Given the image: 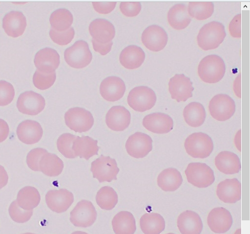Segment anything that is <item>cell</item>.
Segmentation results:
<instances>
[{"mask_svg":"<svg viewBox=\"0 0 250 234\" xmlns=\"http://www.w3.org/2000/svg\"><path fill=\"white\" fill-rule=\"evenodd\" d=\"M97 212L93 203L87 200L79 202L70 213V221L76 227L86 228L96 221Z\"/></svg>","mask_w":250,"mask_h":234,"instance_id":"obj_10","label":"cell"},{"mask_svg":"<svg viewBox=\"0 0 250 234\" xmlns=\"http://www.w3.org/2000/svg\"><path fill=\"white\" fill-rule=\"evenodd\" d=\"M72 234H88V233L83 231H76L73 232Z\"/></svg>","mask_w":250,"mask_h":234,"instance_id":"obj_52","label":"cell"},{"mask_svg":"<svg viewBox=\"0 0 250 234\" xmlns=\"http://www.w3.org/2000/svg\"><path fill=\"white\" fill-rule=\"evenodd\" d=\"M17 132L20 141L27 144L39 142L43 135L42 126L33 120H26L21 123Z\"/></svg>","mask_w":250,"mask_h":234,"instance_id":"obj_23","label":"cell"},{"mask_svg":"<svg viewBox=\"0 0 250 234\" xmlns=\"http://www.w3.org/2000/svg\"><path fill=\"white\" fill-rule=\"evenodd\" d=\"M183 182L180 172L176 169L169 168L164 170L158 176L159 187L166 192H173L177 190Z\"/></svg>","mask_w":250,"mask_h":234,"instance_id":"obj_30","label":"cell"},{"mask_svg":"<svg viewBox=\"0 0 250 234\" xmlns=\"http://www.w3.org/2000/svg\"><path fill=\"white\" fill-rule=\"evenodd\" d=\"M185 174L188 182L198 188H207L215 180L213 170L203 163H189L185 170Z\"/></svg>","mask_w":250,"mask_h":234,"instance_id":"obj_6","label":"cell"},{"mask_svg":"<svg viewBox=\"0 0 250 234\" xmlns=\"http://www.w3.org/2000/svg\"><path fill=\"white\" fill-rule=\"evenodd\" d=\"M143 126L156 134H167L173 129V121L167 114L154 113L146 116L143 121Z\"/></svg>","mask_w":250,"mask_h":234,"instance_id":"obj_19","label":"cell"},{"mask_svg":"<svg viewBox=\"0 0 250 234\" xmlns=\"http://www.w3.org/2000/svg\"><path fill=\"white\" fill-rule=\"evenodd\" d=\"M48 151L43 148H37L31 150L27 155V163L29 167L35 171H40V162L43 155Z\"/></svg>","mask_w":250,"mask_h":234,"instance_id":"obj_44","label":"cell"},{"mask_svg":"<svg viewBox=\"0 0 250 234\" xmlns=\"http://www.w3.org/2000/svg\"><path fill=\"white\" fill-rule=\"evenodd\" d=\"M146 55L143 50L137 46H129L125 48L120 55L121 65L128 70L140 68L145 61Z\"/></svg>","mask_w":250,"mask_h":234,"instance_id":"obj_27","label":"cell"},{"mask_svg":"<svg viewBox=\"0 0 250 234\" xmlns=\"http://www.w3.org/2000/svg\"><path fill=\"white\" fill-rule=\"evenodd\" d=\"M98 205L105 210H111L118 202V196L115 190L110 186H104L100 189L96 195Z\"/></svg>","mask_w":250,"mask_h":234,"instance_id":"obj_38","label":"cell"},{"mask_svg":"<svg viewBox=\"0 0 250 234\" xmlns=\"http://www.w3.org/2000/svg\"><path fill=\"white\" fill-rule=\"evenodd\" d=\"M241 74H239V75H238V76L236 77V79L234 81V82L233 83V90L235 94L236 95L239 97V98H241Z\"/></svg>","mask_w":250,"mask_h":234,"instance_id":"obj_51","label":"cell"},{"mask_svg":"<svg viewBox=\"0 0 250 234\" xmlns=\"http://www.w3.org/2000/svg\"><path fill=\"white\" fill-rule=\"evenodd\" d=\"M64 58L69 66L81 69L90 64L93 56L87 42L80 40L65 51Z\"/></svg>","mask_w":250,"mask_h":234,"instance_id":"obj_5","label":"cell"},{"mask_svg":"<svg viewBox=\"0 0 250 234\" xmlns=\"http://www.w3.org/2000/svg\"><path fill=\"white\" fill-rule=\"evenodd\" d=\"M168 86L171 98L178 103L186 102L192 97V83L184 74H176L170 79Z\"/></svg>","mask_w":250,"mask_h":234,"instance_id":"obj_13","label":"cell"},{"mask_svg":"<svg viewBox=\"0 0 250 234\" xmlns=\"http://www.w3.org/2000/svg\"><path fill=\"white\" fill-rule=\"evenodd\" d=\"M92 42L95 51L99 53L103 56L106 55L110 52L113 45V43L111 42L106 44H102L97 42L93 39Z\"/></svg>","mask_w":250,"mask_h":234,"instance_id":"obj_48","label":"cell"},{"mask_svg":"<svg viewBox=\"0 0 250 234\" xmlns=\"http://www.w3.org/2000/svg\"><path fill=\"white\" fill-rule=\"evenodd\" d=\"M208 224L210 230L216 234H223L231 228L232 218L230 213L223 207L213 209L207 218Z\"/></svg>","mask_w":250,"mask_h":234,"instance_id":"obj_16","label":"cell"},{"mask_svg":"<svg viewBox=\"0 0 250 234\" xmlns=\"http://www.w3.org/2000/svg\"><path fill=\"white\" fill-rule=\"evenodd\" d=\"M229 30L230 36L235 38L241 37V15H237L230 22Z\"/></svg>","mask_w":250,"mask_h":234,"instance_id":"obj_46","label":"cell"},{"mask_svg":"<svg viewBox=\"0 0 250 234\" xmlns=\"http://www.w3.org/2000/svg\"><path fill=\"white\" fill-rule=\"evenodd\" d=\"M216 194L225 203H235L241 198V184L237 179H226L217 185Z\"/></svg>","mask_w":250,"mask_h":234,"instance_id":"obj_22","label":"cell"},{"mask_svg":"<svg viewBox=\"0 0 250 234\" xmlns=\"http://www.w3.org/2000/svg\"><path fill=\"white\" fill-rule=\"evenodd\" d=\"M167 20L170 26L175 30H182L187 28L191 21L188 8L185 5L176 4L167 14Z\"/></svg>","mask_w":250,"mask_h":234,"instance_id":"obj_29","label":"cell"},{"mask_svg":"<svg viewBox=\"0 0 250 234\" xmlns=\"http://www.w3.org/2000/svg\"><path fill=\"white\" fill-rule=\"evenodd\" d=\"M15 96L14 86L5 81H0V106L10 104Z\"/></svg>","mask_w":250,"mask_h":234,"instance_id":"obj_43","label":"cell"},{"mask_svg":"<svg viewBox=\"0 0 250 234\" xmlns=\"http://www.w3.org/2000/svg\"><path fill=\"white\" fill-rule=\"evenodd\" d=\"M91 170L93 177L100 182H110L117 180L120 169L115 159L102 155L92 162Z\"/></svg>","mask_w":250,"mask_h":234,"instance_id":"obj_8","label":"cell"},{"mask_svg":"<svg viewBox=\"0 0 250 234\" xmlns=\"http://www.w3.org/2000/svg\"><path fill=\"white\" fill-rule=\"evenodd\" d=\"M35 65L38 70L46 74L55 72L60 64V56L58 52L51 48H45L36 55Z\"/></svg>","mask_w":250,"mask_h":234,"instance_id":"obj_18","label":"cell"},{"mask_svg":"<svg viewBox=\"0 0 250 234\" xmlns=\"http://www.w3.org/2000/svg\"><path fill=\"white\" fill-rule=\"evenodd\" d=\"M121 13L125 17L133 18L137 17L142 10L140 2H122L120 7Z\"/></svg>","mask_w":250,"mask_h":234,"instance_id":"obj_45","label":"cell"},{"mask_svg":"<svg viewBox=\"0 0 250 234\" xmlns=\"http://www.w3.org/2000/svg\"><path fill=\"white\" fill-rule=\"evenodd\" d=\"M56 73L46 74L37 70L33 77V83L39 90H45L53 86L56 80Z\"/></svg>","mask_w":250,"mask_h":234,"instance_id":"obj_40","label":"cell"},{"mask_svg":"<svg viewBox=\"0 0 250 234\" xmlns=\"http://www.w3.org/2000/svg\"><path fill=\"white\" fill-rule=\"evenodd\" d=\"M66 126L76 132L83 133L89 131L94 124L92 113L83 108H74L68 110L64 116Z\"/></svg>","mask_w":250,"mask_h":234,"instance_id":"obj_7","label":"cell"},{"mask_svg":"<svg viewBox=\"0 0 250 234\" xmlns=\"http://www.w3.org/2000/svg\"><path fill=\"white\" fill-rule=\"evenodd\" d=\"M106 124L113 131H123L130 125V112L122 106H114L111 108L106 115Z\"/></svg>","mask_w":250,"mask_h":234,"instance_id":"obj_21","label":"cell"},{"mask_svg":"<svg viewBox=\"0 0 250 234\" xmlns=\"http://www.w3.org/2000/svg\"><path fill=\"white\" fill-rule=\"evenodd\" d=\"M9 132L10 128L7 122L0 119V143L7 139Z\"/></svg>","mask_w":250,"mask_h":234,"instance_id":"obj_49","label":"cell"},{"mask_svg":"<svg viewBox=\"0 0 250 234\" xmlns=\"http://www.w3.org/2000/svg\"><path fill=\"white\" fill-rule=\"evenodd\" d=\"M100 93L107 101L114 102L122 99L125 92L126 87L124 81L116 76L109 77L102 82Z\"/></svg>","mask_w":250,"mask_h":234,"instance_id":"obj_17","label":"cell"},{"mask_svg":"<svg viewBox=\"0 0 250 234\" xmlns=\"http://www.w3.org/2000/svg\"><path fill=\"white\" fill-rule=\"evenodd\" d=\"M184 146L187 153L194 158L205 159L208 157L213 149L211 138L202 133H194L185 140Z\"/></svg>","mask_w":250,"mask_h":234,"instance_id":"obj_3","label":"cell"},{"mask_svg":"<svg viewBox=\"0 0 250 234\" xmlns=\"http://www.w3.org/2000/svg\"><path fill=\"white\" fill-rule=\"evenodd\" d=\"M157 101L155 92L147 87L140 86L132 89L127 97V103L136 111L144 112L152 108Z\"/></svg>","mask_w":250,"mask_h":234,"instance_id":"obj_4","label":"cell"},{"mask_svg":"<svg viewBox=\"0 0 250 234\" xmlns=\"http://www.w3.org/2000/svg\"><path fill=\"white\" fill-rule=\"evenodd\" d=\"M27 27L26 17L21 12L13 11L3 20V28L7 35L13 38L22 36Z\"/></svg>","mask_w":250,"mask_h":234,"instance_id":"obj_24","label":"cell"},{"mask_svg":"<svg viewBox=\"0 0 250 234\" xmlns=\"http://www.w3.org/2000/svg\"><path fill=\"white\" fill-rule=\"evenodd\" d=\"M208 109L210 115L218 121L229 119L235 111L233 100L226 94H220L214 96L209 102Z\"/></svg>","mask_w":250,"mask_h":234,"instance_id":"obj_9","label":"cell"},{"mask_svg":"<svg viewBox=\"0 0 250 234\" xmlns=\"http://www.w3.org/2000/svg\"><path fill=\"white\" fill-rule=\"evenodd\" d=\"M45 106L44 97L33 91L21 94L17 102V107L21 112L32 116L40 114L44 110Z\"/></svg>","mask_w":250,"mask_h":234,"instance_id":"obj_12","label":"cell"},{"mask_svg":"<svg viewBox=\"0 0 250 234\" xmlns=\"http://www.w3.org/2000/svg\"><path fill=\"white\" fill-rule=\"evenodd\" d=\"M41 200V195L37 188L26 186L19 191L17 201L23 209L32 210L39 205Z\"/></svg>","mask_w":250,"mask_h":234,"instance_id":"obj_35","label":"cell"},{"mask_svg":"<svg viewBox=\"0 0 250 234\" xmlns=\"http://www.w3.org/2000/svg\"><path fill=\"white\" fill-rule=\"evenodd\" d=\"M153 141L148 135L136 132L126 141L125 148L128 154L136 159L146 157L152 150Z\"/></svg>","mask_w":250,"mask_h":234,"instance_id":"obj_11","label":"cell"},{"mask_svg":"<svg viewBox=\"0 0 250 234\" xmlns=\"http://www.w3.org/2000/svg\"><path fill=\"white\" fill-rule=\"evenodd\" d=\"M177 226L182 234H200L203 227L200 216L190 210L185 211L179 216Z\"/></svg>","mask_w":250,"mask_h":234,"instance_id":"obj_25","label":"cell"},{"mask_svg":"<svg viewBox=\"0 0 250 234\" xmlns=\"http://www.w3.org/2000/svg\"><path fill=\"white\" fill-rule=\"evenodd\" d=\"M98 143V141L88 136L77 137L72 149L76 157L88 160L98 154L100 148Z\"/></svg>","mask_w":250,"mask_h":234,"instance_id":"obj_28","label":"cell"},{"mask_svg":"<svg viewBox=\"0 0 250 234\" xmlns=\"http://www.w3.org/2000/svg\"><path fill=\"white\" fill-rule=\"evenodd\" d=\"M215 165L221 172L226 175L237 174L241 168L238 157L227 151L221 152L217 155L215 158Z\"/></svg>","mask_w":250,"mask_h":234,"instance_id":"obj_26","label":"cell"},{"mask_svg":"<svg viewBox=\"0 0 250 234\" xmlns=\"http://www.w3.org/2000/svg\"><path fill=\"white\" fill-rule=\"evenodd\" d=\"M89 30L93 39L102 44L111 42L116 34L114 25L108 20L97 19L91 22Z\"/></svg>","mask_w":250,"mask_h":234,"instance_id":"obj_20","label":"cell"},{"mask_svg":"<svg viewBox=\"0 0 250 234\" xmlns=\"http://www.w3.org/2000/svg\"><path fill=\"white\" fill-rule=\"evenodd\" d=\"M74 201L73 193L65 189L50 190L46 195V201L48 207L57 213L66 212Z\"/></svg>","mask_w":250,"mask_h":234,"instance_id":"obj_15","label":"cell"},{"mask_svg":"<svg viewBox=\"0 0 250 234\" xmlns=\"http://www.w3.org/2000/svg\"><path fill=\"white\" fill-rule=\"evenodd\" d=\"M173 234V233H168V234Z\"/></svg>","mask_w":250,"mask_h":234,"instance_id":"obj_55","label":"cell"},{"mask_svg":"<svg viewBox=\"0 0 250 234\" xmlns=\"http://www.w3.org/2000/svg\"><path fill=\"white\" fill-rule=\"evenodd\" d=\"M226 36L224 25L213 21L204 25L200 30L197 37L198 46L207 51L217 49Z\"/></svg>","mask_w":250,"mask_h":234,"instance_id":"obj_1","label":"cell"},{"mask_svg":"<svg viewBox=\"0 0 250 234\" xmlns=\"http://www.w3.org/2000/svg\"><path fill=\"white\" fill-rule=\"evenodd\" d=\"M234 234H241V229L237 230Z\"/></svg>","mask_w":250,"mask_h":234,"instance_id":"obj_53","label":"cell"},{"mask_svg":"<svg viewBox=\"0 0 250 234\" xmlns=\"http://www.w3.org/2000/svg\"><path fill=\"white\" fill-rule=\"evenodd\" d=\"M9 214L12 219L18 223L29 221L33 214V210H25L21 208L17 200L13 201L9 207Z\"/></svg>","mask_w":250,"mask_h":234,"instance_id":"obj_41","label":"cell"},{"mask_svg":"<svg viewBox=\"0 0 250 234\" xmlns=\"http://www.w3.org/2000/svg\"><path fill=\"white\" fill-rule=\"evenodd\" d=\"M63 168V162L56 154L48 152L43 155L40 160V171L49 177L59 176Z\"/></svg>","mask_w":250,"mask_h":234,"instance_id":"obj_33","label":"cell"},{"mask_svg":"<svg viewBox=\"0 0 250 234\" xmlns=\"http://www.w3.org/2000/svg\"><path fill=\"white\" fill-rule=\"evenodd\" d=\"M188 11L190 17L198 20H205L212 16L214 5L210 2H190Z\"/></svg>","mask_w":250,"mask_h":234,"instance_id":"obj_37","label":"cell"},{"mask_svg":"<svg viewBox=\"0 0 250 234\" xmlns=\"http://www.w3.org/2000/svg\"><path fill=\"white\" fill-rule=\"evenodd\" d=\"M206 111L203 106L197 102H192L184 108L183 116L186 123L190 126H201L206 119Z\"/></svg>","mask_w":250,"mask_h":234,"instance_id":"obj_34","label":"cell"},{"mask_svg":"<svg viewBox=\"0 0 250 234\" xmlns=\"http://www.w3.org/2000/svg\"><path fill=\"white\" fill-rule=\"evenodd\" d=\"M140 227L145 234H160L165 229L164 217L159 214L149 213L140 218Z\"/></svg>","mask_w":250,"mask_h":234,"instance_id":"obj_32","label":"cell"},{"mask_svg":"<svg viewBox=\"0 0 250 234\" xmlns=\"http://www.w3.org/2000/svg\"><path fill=\"white\" fill-rule=\"evenodd\" d=\"M77 136L70 133L62 135L57 141V147L59 151L68 159H75L77 157L72 149L73 144Z\"/></svg>","mask_w":250,"mask_h":234,"instance_id":"obj_39","label":"cell"},{"mask_svg":"<svg viewBox=\"0 0 250 234\" xmlns=\"http://www.w3.org/2000/svg\"><path fill=\"white\" fill-rule=\"evenodd\" d=\"M112 226L116 234H134L136 230L135 218L128 211H121L114 217Z\"/></svg>","mask_w":250,"mask_h":234,"instance_id":"obj_31","label":"cell"},{"mask_svg":"<svg viewBox=\"0 0 250 234\" xmlns=\"http://www.w3.org/2000/svg\"><path fill=\"white\" fill-rule=\"evenodd\" d=\"M75 32L73 28L63 32H59L51 29L50 36L52 41L60 46H66L70 43L75 37Z\"/></svg>","mask_w":250,"mask_h":234,"instance_id":"obj_42","label":"cell"},{"mask_svg":"<svg viewBox=\"0 0 250 234\" xmlns=\"http://www.w3.org/2000/svg\"><path fill=\"white\" fill-rule=\"evenodd\" d=\"M9 177L4 167L0 165V189L4 187L8 183Z\"/></svg>","mask_w":250,"mask_h":234,"instance_id":"obj_50","label":"cell"},{"mask_svg":"<svg viewBox=\"0 0 250 234\" xmlns=\"http://www.w3.org/2000/svg\"><path fill=\"white\" fill-rule=\"evenodd\" d=\"M22 234H35L31 233H27Z\"/></svg>","mask_w":250,"mask_h":234,"instance_id":"obj_54","label":"cell"},{"mask_svg":"<svg viewBox=\"0 0 250 234\" xmlns=\"http://www.w3.org/2000/svg\"><path fill=\"white\" fill-rule=\"evenodd\" d=\"M142 41L149 50L158 52L163 50L168 42V36L161 27L152 25L147 28L143 33Z\"/></svg>","mask_w":250,"mask_h":234,"instance_id":"obj_14","label":"cell"},{"mask_svg":"<svg viewBox=\"0 0 250 234\" xmlns=\"http://www.w3.org/2000/svg\"><path fill=\"white\" fill-rule=\"evenodd\" d=\"M226 67L223 60L216 55L204 58L198 67V73L202 81L208 84L219 82L224 76Z\"/></svg>","mask_w":250,"mask_h":234,"instance_id":"obj_2","label":"cell"},{"mask_svg":"<svg viewBox=\"0 0 250 234\" xmlns=\"http://www.w3.org/2000/svg\"><path fill=\"white\" fill-rule=\"evenodd\" d=\"M73 20V16L69 11L61 9L52 13L50 22L52 29L57 32H63L71 28Z\"/></svg>","mask_w":250,"mask_h":234,"instance_id":"obj_36","label":"cell"},{"mask_svg":"<svg viewBox=\"0 0 250 234\" xmlns=\"http://www.w3.org/2000/svg\"><path fill=\"white\" fill-rule=\"evenodd\" d=\"M93 6L96 12L102 15L111 13L116 8V2H93Z\"/></svg>","mask_w":250,"mask_h":234,"instance_id":"obj_47","label":"cell"}]
</instances>
